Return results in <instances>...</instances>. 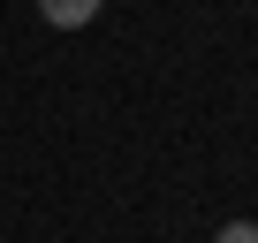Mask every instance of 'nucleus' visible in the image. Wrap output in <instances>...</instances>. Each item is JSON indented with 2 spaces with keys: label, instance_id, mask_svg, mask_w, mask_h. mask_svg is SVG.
I'll list each match as a JSON object with an SVG mask.
<instances>
[{
  "label": "nucleus",
  "instance_id": "nucleus-2",
  "mask_svg": "<svg viewBox=\"0 0 258 243\" xmlns=\"http://www.w3.org/2000/svg\"><path fill=\"white\" fill-rule=\"evenodd\" d=\"M213 243H258V220H220V235Z\"/></svg>",
  "mask_w": 258,
  "mask_h": 243
},
{
  "label": "nucleus",
  "instance_id": "nucleus-1",
  "mask_svg": "<svg viewBox=\"0 0 258 243\" xmlns=\"http://www.w3.org/2000/svg\"><path fill=\"white\" fill-rule=\"evenodd\" d=\"M99 8H106V0H38V16L53 31H84V23H99Z\"/></svg>",
  "mask_w": 258,
  "mask_h": 243
}]
</instances>
